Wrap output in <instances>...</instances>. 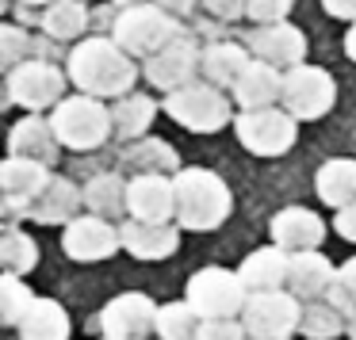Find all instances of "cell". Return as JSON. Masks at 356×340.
<instances>
[{
    "instance_id": "obj_1",
    "label": "cell",
    "mask_w": 356,
    "mask_h": 340,
    "mask_svg": "<svg viewBox=\"0 0 356 340\" xmlns=\"http://www.w3.org/2000/svg\"><path fill=\"white\" fill-rule=\"evenodd\" d=\"M65 80L85 96L115 100L138 85V62L104 35H88L65 54Z\"/></svg>"
},
{
    "instance_id": "obj_2",
    "label": "cell",
    "mask_w": 356,
    "mask_h": 340,
    "mask_svg": "<svg viewBox=\"0 0 356 340\" xmlns=\"http://www.w3.org/2000/svg\"><path fill=\"white\" fill-rule=\"evenodd\" d=\"M172 222L192 233H211L230 218L234 192L218 172L200 169V164H180L172 172Z\"/></svg>"
},
{
    "instance_id": "obj_3",
    "label": "cell",
    "mask_w": 356,
    "mask_h": 340,
    "mask_svg": "<svg viewBox=\"0 0 356 340\" xmlns=\"http://www.w3.org/2000/svg\"><path fill=\"white\" fill-rule=\"evenodd\" d=\"M50 130H54L58 146H70L73 153H92V149L108 146L111 138V119H108V103L96 96H62L47 115Z\"/></svg>"
},
{
    "instance_id": "obj_4",
    "label": "cell",
    "mask_w": 356,
    "mask_h": 340,
    "mask_svg": "<svg viewBox=\"0 0 356 340\" xmlns=\"http://www.w3.org/2000/svg\"><path fill=\"white\" fill-rule=\"evenodd\" d=\"M177 35H184V24L169 12H161L154 0H142V4H127V8H115L111 16V35L123 54L131 58H146L154 50H161L165 42H172Z\"/></svg>"
},
{
    "instance_id": "obj_5",
    "label": "cell",
    "mask_w": 356,
    "mask_h": 340,
    "mask_svg": "<svg viewBox=\"0 0 356 340\" xmlns=\"http://www.w3.org/2000/svg\"><path fill=\"white\" fill-rule=\"evenodd\" d=\"M280 108L295 119V123H318L333 111L337 103V80L322 65L299 62L291 69L280 73Z\"/></svg>"
},
{
    "instance_id": "obj_6",
    "label": "cell",
    "mask_w": 356,
    "mask_h": 340,
    "mask_svg": "<svg viewBox=\"0 0 356 340\" xmlns=\"http://www.w3.org/2000/svg\"><path fill=\"white\" fill-rule=\"evenodd\" d=\"M161 111L177 126H184V130H192V134H215L234 119L230 96H226L222 88L200 80V77H195L192 85L177 88V92H165Z\"/></svg>"
},
{
    "instance_id": "obj_7",
    "label": "cell",
    "mask_w": 356,
    "mask_h": 340,
    "mask_svg": "<svg viewBox=\"0 0 356 340\" xmlns=\"http://www.w3.org/2000/svg\"><path fill=\"white\" fill-rule=\"evenodd\" d=\"M230 123H234V134H238V146L253 157H284L299 142V123L280 103L241 108L234 111Z\"/></svg>"
},
{
    "instance_id": "obj_8",
    "label": "cell",
    "mask_w": 356,
    "mask_h": 340,
    "mask_svg": "<svg viewBox=\"0 0 356 340\" xmlns=\"http://www.w3.org/2000/svg\"><path fill=\"white\" fill-rule=\"evenodd\" d=\"M238 321L253 340H291L299 325V298L287 294L284 287L276 291H253L245 294L238 309Z\"/></svg>"
},
{
    "instance_id": "obj_9",
    "label": "cell",
    "mask_w": 356,
    "mask_h": 340,
    "mask_svg": "<svg viewBox=\"0 0 356 340\" xmlns=\"http://www.w3.org/2000/svg\"><path fill=\"white\" fill-rule=\"evenodd\" d=\"M8 80V96L16 108L24 111H50L58 100L65 96V69H58L54 62H42V58H24L19 65H12L4 73Z\"/></svg>"
},
{
    "instance_id": "obj_10",
    "label": "cell",
    "mask_w": 356,
    "mask_h": 340,
    "mask_svg": "<svg viewBox=\"0 0 356 340\" xmlns=\"http://www.w3.org/2000/svg\"><path fill=\"white\" fill-rule=\"evenodd\" d=\"M184 302L200 321L203 317H238L241 302H245V287H241L238 271L200 268L184 287Z\"/></svg>"
},
{
    "instance_id": "obj_11",
    "label": "cell",
    "mask_w": 356,
    "mask_h": 340,
    "mask_svg": "<svg viewBox=\"0 0 356 340\" xmlns=\"http://www.w3.org/2000/svg\"><path fill=\"white\" fill-rule=\"evenodd\" d=\"M138 77H146L157 92H177V88L192 85L200 77V46H195L188 35H177L172 42H165L161 50L142 58Z\"/></svg>"
},
{
    "instance_id": "obj_12",
    "label": "cell",
    "mask_w": 356,
    "mask_h": 340,
    "mask_svg": "<svg viewBox=\"0 0 356 340\" xmlns=\"http://www.w3.org/2000/svg\"><path fill=\"white\" fill-rule=\"evenodd\" d=\"M241 46L249 50V58L272 65V69H291V65L307 62V35L299 31L287 19H276V24H257L253 31L245 35Z\"/></svg>"
},
{
    "instance_id": "obj_13",
    "label": "cell",
    "mask_w": 356,
    "mask_h": 340,
    "mask_svg": "<svg viewBox=\"0 0 356 340\" xmlns=\"http://www.w3.org/2000/svg\"><path fill=\"white\" fill-rule=\"evenodd\" d=\"M62 253L77 264H100L119 253V230L115 222L100 214H73L62 233Z\"/></svg>"
},
{
    "instance_id": "obj_14",
    "label": "cell",
    "mask_w": 356,
    "mask_h": 340,
    "mask_svg": "<svg viewBox=\"0 0 356 340\" xmlns=\"http://www.w3.org/2000/svg\"><path fill=\"white\" fill-rule=\"evenodd\" d=\"M50 176V169L35 161H24V157H4L0 161V222H19L27 218V207H31L35 192L42 187V180Z\"/></svg>"
},
{
    "instance_id": "obj_15",
    "label": "cell",
    "mask_w": 356,
    "mask_h": 340,
    "mask_svg": "<svg viewBox=\"0 0 356 340\" xmlns=\"http://www.w3.org/2000/svg\"><path fill=\"white\" fill-rule=\"evenodd\" d=\"M154 309H157V302L142 291L115 294V298L96 314L92 329L100 332V337H138V340H146L149 332H154Z\"/></svg>"
},
{
    "instance_id": "obj_16",
    "label": "cell",
    "mask_w": 356,
    "mask_h": 340,
    "mask_svg": "<svg viewBox=\"0 0 356 340\" xmlns=\"http://www.w3.org/2000/svg\"><path fill=\"white\" fill-rule=\"evenodd\" d=\"M119 248L134 260H169L180 248V226L172 222H138V218H119Z\"/></svg>"
},
{
    "instance_id": "obj_17",
    "label": "cell",
    "mask_w": 356,
    "mask_h": 340,
    "mask_svg": "<svg viewBox=\"0 0 356 340\" xmlns=\"http://www.w3.org/2000/svg\"><path fill=\"white\" fill-rule=\"evenodd\" d=\"M127 218L138 222H172V180L161 172H138L127 180Z\"/></svg>"
},
{
    "instance_id": "obj_18",
    "label": "cell",
    "mask_w": 356,
    "mask_h": 340,
    "mask_svg": "<svg viewBox=\"0 0 356 340\" xmlns=\"http://www.w3.org/2000/svg\"><path fill=\"white\" fill-rule=\"evenodd\" d=\"M272 245H280L284 253H302V248H322L325 241V222L318 210L310 207H284L272 214L268 222Z\"/></svg>"
},
{
    "instance_id": "obj_19",
    "label": "cell",
    "mask_w": 356,
    "mask_h": 340,
    "mask_svg": "<svg viewBox=\"0 0 356 340\" xmlns=\"http://www.w3.org/2000/svg\"><path fill=\"white\" fill-rule=\"evenodd\" d=\"M8 153L24 157V161H35V164H42V169H54V164L62 161V146H58V138H54V130H50L42 111L24 115L8 130Z\"/></svg>"
},
{
    "instance_id": "obj_20",
    "label": "cell",
    "mask_w": 356,
    "mask_h": 340,
    "mask_svg": "<svg viewBox=\"0 0 356 340\" xmlns=\"http://www.w3.org/2000/svg\"><path fill=\"white\" fill-rule=\"evenodd\" d=\"M333 260L322 248H302V253H287V275H284V291L295 294L299 302L322 298L325 287L333 279Z\"/></svg>"
},
{
    "instance_id": "obj_21",
    "label": "cell",
    "mask_w": 356,
    "mask_h": 340,
    "mask_svg": "<svg viewBox=\"0 0 356 340\" xmlns=\"http://www.w3.org/2000/svg\"><path fill=\"white\" fill-rule=\"evenodd\" d=\"M73 214H81V187L70 176H54L50 172L42 180V187L35 192L31 207H27V218L39 226H65Z\"/></svg>"
},
{
    "instance_id": "obj_22",
    "label": "cell",
    "mask_w": 356,
    "mask_h": 340,
    "mask_svg": "<svg viewBox=\"0 0 356 340\" xmlns=\"http://www.w3.org/2000/svg\"><path fill=\"white\" fill-rule=\"evenodd\" d=\"M119 164H123V176H138V172H161V176H172L180 169V153L172 142L154 138V134H142V138H131L127 149L119 153Z\"/></svg>"
},
{
    "instance_id": "obj_23",
    "label": "cell",
    "mask_w": 356,
    "mask_h": 340,
    "mask_svg": "<svg viewBox=\"0 0 356 340\" xmlns=\"http://www.w3.org/2000/svg\"><path fill=\"white\" fill-rule=\"evenodd\" d=\"M161 115V108H157V100H149L146 92H123L115 96V100L108 103V119H111V138H142V134H149V126H154V119Z\"/></svg>"
},
{
    "instance_id": "obj_24",
    "label": "cell",
    "mask_w": 356,
    "mask_h": 340,
    "mask_svg": "<svg viewBox=\"0 0 356 340\" xmlns=\"http://www.w3.org/2000/svg\"><path fill=\"white\" fill-rule=\"evenodd\" d=\"M92 27V12L85 0H50L39 12V31L54 42H77Z\"/></svg>"
},
{
    "instance_id": "obj_25",
    "label": "cell",
    "mask_w": 356,
    "mask_h": 340,
    "mask_svg": "<svg viewBox=\"0 0 356 340\" xmlns=\"http://www.w3.org/2000/svg\"><path fill=\"white\" fill-rule=\"evenodd\" d=\"M249 65V50L241 42H230V39H215L207 46H200V77L215 88H230L238 80V73Z\"/></svg>"
},
{
    "instance_id": "obj_26",
    "label": "cell",
    "mask_w": 356,
    "mask_h": 340,
    "mask_svg": "<svg viewBox=\"0 0 356 340\" xmlns=\"http://www.w3.org/2000/svg\"><path fill=\"white\" fill-rule=\"evenodd\" d=\"M226 92H230V103H238V108H268L280 100V69L249 58V65L238 73V80Z\"/></svg>"
},
{
    "instance_id": "obj_27",
    "label": "cell",
    "mask_w": 356,
    "mask_h": 340,
    "mask_svg": "<svg viewBox=\"0 0 356 340\" xmlns=\"http://www.w3.org/2000/svg\"><path fill=\"white\" fill-rule=\"evenodd\" d=\"M16 329H19V340H70L73 325L62 302L35 294L31 306L24 309V317L16 321Z\"/></svg>"
},
{
    "instance_id": "obj_28",
    "label": "cell",
    "mask_w": 356,
    "mask_h": 340,
    "mask_svg": "<svg viewBox=\"0 0 356 340\" xmlns=\"http://www.w3.org/2000/svg\"><path fill=\"white\" fill-rule=\"evenodd\" d=\"M284 275H287V253L280 245L253 248V253L238 264V279H241V287H245V294L276 291V287H284Z\"/></svg>"
},
{
    "instance_id": "obj_29",
    "label": "cell",
    "mask_w": 356,
    "mask_h": 340,
    "mask_svg": "<svg viewBox=\"0 0 356 340\" xmlns=\"http://www.w3.org/2000/svg\"><path fill=\"white\" fill-rule=\"evenodd\" d=\"M123 195H127L123 172H96V176H88L85 187H81V210L100 214V218H108V222H119V218L127 214Z\"/></svg>"
},
{
    "instance_id": "obj_30",
    "label": "cell",
    "mask_w": 356,
    "mask_h": 340,
    "mask_svg": "<svg viewBox=\"0 0 356 340\" xmlns=\"http://www.w3.org/2000/svg\"><path fill=\"white\" fill-rule=\"evenodd\" d=\"M318 199L325 207H345L356 199V161L353 157H330L314 176Z\"/></svg>"
},
{
    "instance_id": "obj_31",
    "label": "cell",
    "mask_w": 356,
    "mask_h": 340,
    "mask_svg": "<svg viewBox=\"0 0 356 340\" xmlns=\"http://www.w3.org/2000/svg\"><path fill=\"white\" fill-rule=\"evenodd\" d=\"M35 264H39V241L19 226L4 222V230H0V271L27 275V271H35Z\"/></svg>"
},
{
    "instance_id": "obj_32",
    "label": "cell",
    "mask_w": 356,
    "mask_h": 340,
    "mask_svg": "<svg viewBox=\"0 0 356 340\" xmlns=\"http://www.w3.org/2000/svg\"><path fill=\"white\" fill-rule=\"evenodd\" d=\"M295 332H302L307 340H337V337H345V314L333 309L325 298L299 302V325H295Z\"/></svg>"
},
{
    "instance_id": "obj_33",
    "label": "cell",
    "mask_w": 356,
    "mask_h": 340,
    "mask_svg": "<svg viewBox=\"0 0 356 340\" xmlns=\"http://www.w3.org/2000/svg\"><path fill=\"white\" fill-rule=\"evenodd\" d=\"M200 317L192 314L188 302H165V306L154 309V332L161 340H192Z\"/></svg>"
},
{
    "instance_id": "obj_34",
    "label": "cell",
    "mask_w": 356,
    "mask_h": 340,
    "mask_svg": "<svg viewBox=\"0 0 356 340\" xmlns=\"http://www.w3.org/2000/svg\"><path fill=\"white\" fill-rule=\"evenodd\" d=\"M35 291L24 283V275H8L0 271V325L4 329H16V321L24 317V309L31 306Z\"/></svg>"
},
{
    "instance_id": "obj_35",
    "label": "cell",
    "mask_w": 356,
    "mask_h": 340,
    "mask_svg": "<svg viewBox=\"0 0 356 340\" xmlns=\"http://www.w3.org/2000/svg\"><path fill=\"white\" fill-rule=\"evenodd\" d=\"M24 58H31V31L19 24H0V77Z\"/></svg>"
},
{
    "instance_id": "obj_36",
    "label": "cell",
    "mask_w": 356,
    "mask_h": 340,
    "mask_svg": "<svg viewBox=\"0 0 356 340\" xmlns=\"http://www.w3.org/2000/svg\"><path fill=\"white\" fill-rule=\"evenodd\" d=\"M192 340H253L238 317H203L195 325Z\"/></svg>"
},
{
    "instance_id": "obj_37",
    "label": "cell",
    "mask_w": 356,
    "mask_h": 340,
    "mask_svg": "<svg viewBox=\"0 0 356 340\" xmlns=\"http://www.w3.org/2000/svg\"><path fill=\"white\" fill-rule=\"evenodd\" d=\"M295 8V0H245V19L249 24H276L287 19Z\"/></svg>"
},
{
    "instance_id": "obj_38",
    "label": "cell",
    "mask_w": 356,
    "mask_h": 340,
    "mask_svg": "<svg viewBox=\"0 0 356 340\" xmlns=\"http://www.w3.org/2000/svg\"><path fill=\"white\" fill-rule=\"evenodd\" d=\"M200 8L222 24H234V19L245 16V0H200Z\"/></svg>"
},
{
    "instance_id": "obj_39",
    "label": "cell",
    "mask_w": 356,
    "mask_h": 340,
    "mask_svg": "<svg viewBox=\"0 0 356 340\" xmlns=\"http://www.w3.org/2000/svg\"><path fill=\"white\" fill-rule=\"evenodd\" d=\"M333 230H337V237H345V241H353V245H356V199L345 203V207H337Z\"/></svg>"
},
{
    "instance_id": "obj_40",
    "label": "cell",
    "mask_w": 356,
    "mask_h": 340,
    "mask_svg": "<svg viewBox=\"0 0 356 340\" xmlns=\"http://www.w3.org/2000/svg\"><path fill=\"white\" fill-rule=\"evenodd\" d=\"M161 12H169V16H177V19H188L195 8H200V0H154Z\"/></svg>"
},
{
    "instance_id": "obj_41",
    "label": "cell",
    "mask_w": 356,
    "mask_h": 340,
    "mask_svg": "<svg viewBox=\"0 0 356 340\" xmlns=\"http://www.w3.org/2000/svg\"><path fill=\"white\" fill-rule=\"evenodd\" d=\"M322 8L330 12L333 19H356V0H322Z\"/></svg>"
},
{
    "instance_id": "obj_42",
    "label": "cell",
    "mask_w": 356,
    "mask_h": 340,
    "mask_svg": "<svg viewBox=\"0 0 356 340\" xmlns=\"http://www.w3.org/2000/svg\"><path fill=\"white\" fill-rule=\"evenodd\" d=\"M337 279L345 283V291L356 298V256H348V260H345V268H337Z\"/></svg>"
},
{
    "instance_id": "obj_43",
    "label": "cell",
    "mask_w": 356,
    "mask_h": 340,
    "mask_svg": "<svg viewBox=\"0 0 356 340\" xmlns=\"http://www.w3.org/2000/svg\"><path fill=\"white\" fill-rule=\"evenodd\" d=\"M345 54L356 62V19H348V31H345Z\"/></svg>"
},
{
    "instance_id": "obj_44",
    "label": "cell",
    "mask_w": 356,
    "mask_h": 340,
    "mask_svg": "<svg viewBox=\"0 0 356 340\" xmlns=\"http://www.w3.org/2000/svg\"><path fill=\"white\" fill-rule=\"evenodd\" d=\"M12 108V96H8V80L0 77V115H4V111Z\"/></svg>"
},
{
    "instance_id": "obj_45",
    "label": "cell",
    "mask_w": 356,
    "mask_h": 340,
    "mask_svg": "<svg viewBox=\"0 0 356 340\" xmlns=\"http://www.w3.org/2000/svg\"><path fill=\"white\" fill-rule=\"evenodd\" d=\"M345 332H348V340H356V309L348 314V321H345Z\"/></svg>"
},
{
    "instance_id": "obj_46",
    "label": "cell",
    "mask_w": 356,
    "mask_h": 340,
    "mask_svg": "<svg viewBox=\"0 0 356 340\" xmlns=\"http://www.w3.org/2000/svg\"><path fill=\"white\" fill-rule=\"evenodd\" d=\"M16 4H31V8H42V4H50V0H16Z\"/></svg>"
},
{
    "instance_id": "obj_47",
    "label": "cell",
    "mask_w": 356,
    "mask_h": 340,
    "mask_svg": "<svg viewBox=\"0 0 356 340\" xmlns=\"http://www.w3.org/2000/svg\"><path fill=\"white\" fill-rule=\"evenodd\" d=\"M115 8H127V4H142V0H111Z\"/></svg>"
},
{
    "instance_id": "obj_48",
    "label": "cell",
    "mask_w": 356,
    "mask_h": 340,
    "mask_svg": "<svg viewBox=\"0 0 356 340\" xmlns=\"http://www.w3.org/2000/svg\"><path fill=\"white\" fill-rule=\"evenodd\" d=\"M8 4H12V0H0V16H4V12H8Z\"/></svg>"
},
{
    "instance_id": "obj_49",
    "label": "cell",
    "mask_w": 356,
    "mask_h": 340,
    "mask_svg": "<svg viewBox=\"0 0 356 340\" xmlns=\"http://www.w3.org/2000/svg\"><path fill=\"white\" fill-rule=\"evenodd\" d=\"M104 340H138V337H104Z\"/></svg>"
},
{
    "instance_id": "obj_50",
    "label": "cell",
    "mask_w": 356,
    "mask_h": 340,
    "mask_svg": "<svg viewBox=\"0 0 356 340\" xmlns=\"http://www.w3.org/2000/svg\"><path fill=\"white\" fill-rule=\"evenodd\" d=\"M85 4H88V0H85Z\"/></svg>"
}]
</instances>
